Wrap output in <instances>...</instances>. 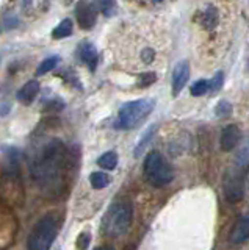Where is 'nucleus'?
<instances>
[{
	"label": "nucleus",
	"instance_id": "1",
	"mask_svg": "<svg viewBox=\"0 0 249 250\" xmlns=\"http://www.w3.org/2000/svg\"><path fill=\"white\" fill-rule=\"evenodd\" d=\"M68 156L63 141L58 138L44 139L28 158V169L35 183L47 194H58L65 185Z\"/></svg>",
	"mask_w": 249,
	"mask_h": 250
},
{
	"label": "nucleus",
	"instance_id": "2",
	"mask_svg": "<svg viewBox=\"0 0 249 250\" xmlns=\"http://www.w3.org/2000/svg\"><path fill=\"white\" fill-rule=\"evenodd\" d=\"M60 230V216L47 213L38 221L28 234V250H49Z\"/></svg>",
	"mask_w": 249,
	"mask_h": 250
},
{
	"label": "nucleus",
	"instance_id": "3",
	"mask_svg": "<svg viewBox=\"0 0 249 250\" xmlns=\"http://www.w3.org/2000/svg\"><path fill=\"white\" fill-rule=\"evenodd\" d=\"M155 102L152 99H139L134 102H126L118 111V121L114 127L121 130H134L139 127L154 111Z\"/></svg>",
	"mask_w": 249,
	"mask_h": 250
},
{
	"label": "nucleus",
	"instance_id": "4",
	"mask_svg": "<svg viewBox=\"0 0 249 250\" xmlns=\"http://www.w3.org/2000/svg\"><path fill=\"white\" fill-rule=\"evenodd\" d=\"M132 217H134V208L129 200H118L108 208L107 214L104 217L102 229L104 233L108 236L118 238L124 234L132 224Z\"/></svg>",
	"mask_w": 249,
	"mask_h": 250
},
{
	"label": "nucleus",
	"instance_id": "5",
	"mask_svg": "<svg viewBox=\"0 0 249 250\" xmlns=\"http://www.w3.org/2000/svg\"><path fill=\"white\" fill-rule=\"evenodd\" d=\"M144 175L154 186H166L173 182L174 169L160 152L152 150L144 160Z\"/></svg>",
	"mask_w": 249,
	"mask_h": 250
},
{
	"label": "nucleus",
	"instance_id": "6",
	"mask_svg": "<svg viewBox=\"0 0 249 250\" xmlns=\"http://www.w3.org/2000/svg\"><path fill=\"white\" fill-rule=\"evenodd\" d=\"M224 195L226 200L237 203L245 195V178L238 170H229L224 175Z\"/></svg>",
	"mask_w": 249,
	"mask_h": 250
},
{
	"label": "nucleus",
	"instance_id": "7",
	"mask_svg": "<svg viewBox=\"0 0 249 250\" xmlns=\"http://www.w3.org/2000/svg\"><path fill=\"white\" fill-rule=\"evenodd\" d=\"M75 19L82 30H91L97 21L96 5L91 2H79L75 6Z\"/></svg>",
	"mask_w": 249,
	"mask_h": 250
},
{
	"label": "nucleus",
	"instance_id": "8",
	"mask_svg": "<svg viewBox=\"0 0 249 250\" xmlns=\"http://www.w3.org/2000/svg\"><path fill=\"white\" fill-rule=\"evenodd\" d=\"M190 80V64L188 61H179L177 64L174 66V70H173V96L177 97L179 94L182 92V89L186 86Z\"/></svg>",
	"mask_w": 249,
	"mask_h": 250
},
{
	"label": "nucleus",
	"instance_id": "9",
	"mask_svg": "<svg viewBox=\"0 0 249 250\" xmlns=\"http://www.w3.org/2000/svg\"><path fill=\"white\" fill-rule=\"evenodd\" d=\"M196 22L202 27V30L205 31H215L221 22L220 11L216 10L215 5H208L204 10L198 11L196 14Z\"/></svg>",
	"mask_w": 249,
	"mask_h": 250
},
{
	"label": "nucleus",
	"instance_id": "10",
	"mask_svg": "<svg viewBox=\"0 0 249 250\" xmlns=\"http://www.w3.org/2000/svg\"><path fill=\"white\" fill-rule=\"evenodd\" d=\"M240 138H241V131L237 125H227V127H224L220 139L221 150L229 152L232 148H235L237 144L240 143Z\"/></svg>",
	"mask_w": 249,
	"mask_h": 250
},
{
	"label": "nucleus",
	"instance_id": "11",
	"mask_svg": "<svg viewBox=\"0 0 249 250\" xmlns=\"http://www.w3.org/2000/svg\"><path fill=\"white\" fill-rule=\"evenodd\" d=\"M79 57L85 64L88 66V69L94 72L97 67V62H99V53H97V49L94 47V44H91L90 41H83L79 45Z\"/></svg>",
	"mask_w": 249,
	"mask_h": 250
},
{
	"label": "nucleus",
	"instance_id": "12",
	"mask_svg": "<svg viewBox=\"0 0 249 250\" xmlns=\"http://www.w3.org/2000/svg\"><path fill=\"white\" fill-rule=\"evenodd\" d=\"M249 241V216L240 217L230 231V242L235 246L245 244Z\"/></svg>",
	"mask_w": 249,
	"mask_h": 250
},
{
	"label": "nucleus",
	"instance_id": "13",
	"mask_svg": "<svg viewBox=\"0 0 249 250\" xmlns=\"http://www.w3.org/2000/svg\"><path fill=\"white\" fill-rule=\"evenodd\" d=\"M38 92H40V83H38V80H28L16 92V99L22 105H32L38 96Z\"/></svg>",
	"mask_w": 249,
	"mask_h": 250
},
{
	"label": "nucleus",
	"instance_id": "14",
	"mask_svg": "<svg viewBox=\"0 0 249 250\" xmlns=\"http://www.w3.org/2000/svg\"><path fill=\"white\" fill-rule=\"evenodd\" d=\"M72 30H74L72 21L71 19H63L55 28L52 30V38L53 39H65V38L72 35Z\"/></svg>",
	"mask_w": 249,
	"mask_h": 250
},
{
	"label": "nucleus",
	"instance_id": "15",
	"mask_svg": "<svg viewBox=\"0 0 249 250\" xmlns=\"http://www.w3.org/2000/svg\"><path fill=\"white\" fill-rule=\"evenodd\" d=\"M58 62H60V57H58V55H52V57L44 58L40 62V66L36 67V75L41 77V75H45V74L52 72V70L57 67Z\"/></svg>",
	"mask_w": 249,
	"mask_h": 250
},
{
	"label": "nucleus",
	"instance_id": "16",
	"mask_svg": "<svg viewBox=\"0 0 249 250\" xmlns=\"http://www.w3.org/2000/svg\"><path fill=\"white\" fill-rule=\"evenodd\" d=\"M155 130H157V127H155V125H152V127H149V128H147V130L144 131V135L141 136V139H139V143H138L136 147H135V152H134L135 158H138V156L144 152V148H146L147 146H149V143H151L152 138H154V135H155Z\"/></svg>",
	"mask_w": 249,
	"mask_h": 250
},
{
	"label": "nucleus",
	"instance_id": "17",
	"mask_svg": "<svg viewBox=\"0 0 249 250\" xmlns=\"http://www.w3.org/2000/svg\"><path fill=\"white\" fill-rule=\"evenodd\" d=\"M97 164L105 170H113L116 166H118V153L107 152L104 155H100L97 158Z\"/></svg>",
	"mask_w": 249,
	"mask_h": 250
},
{
	"label": "nucleus",
	"instance_id": "18",
	"mask_svg": "<svg viewBox=\"0 0 249 250\" xmlns=\"http://www.w3.org/2000/svg\"><path fill=\"white\" fill-rule=\"evenodd\" d=\"M90 183L94 189H104L108 185H110V177L104 172H92L90 175Z\"/></svg>",
	"mask_w": 249,
	"mask_h": 250
},
{
	"label": "nucleus",
	"instance_id": "19",
	"mask_svg": "<svg viewBox=\"0 0 249 250\" xmlns=\"http://www.w3.org/2000/svg\"><path fill=\"white\" fill-rule=\"evenodd\" d=\"M208 91H210V83H208V80H204V78H201V80L194 82L191 84V88H190L191 96H194V97H202Z\"/></svg>",
	"mask_w": 249,
	"mask_h": 250
},
{
	"label": "nucleus",
	"instance_id": "20",
	"mask_svg": "<svg viewBox=\"0 0 249 250\" xmlns=\"http://www.w3.org/2000/svg\"><path fill=\"white\" fill-rule=\"evenodd\" d=\"M233 108H232V104L227 100H220L215 106V114L216 117H220V119H227V117L232 114Z\"/></svg>",
	"mask_w": 249,
	"mask_h": 250
},
{
	"label": "nucleus",
	"instance_id": "21",
	"mask_svg": "<svg viewBox=\"0 0 249 250\" xmlns=\"http://www.w3.org/2000/svg\"><path fill=\"white\" fill-rule=\"evenodd\" d=\"M235 160H237V164L240 167H245L249 164V139L245 141V144L240 147V150L237 152Z\"/></svg>",
	"mask_w": 249,
	"mask_h": 250
},
{
	"label": "nucleus",
	"instance_id": "22",
	"mask_svg": "<svg viewBox=\"0 0 249 250\" xmlns=\"http://www.w3.org/2000/svg\"><path fill=\"white\" fill-rule=\"evenodd\" d=\"M155 82H157V74L155 72H139L136 78V84L139 88H147Z\"/></svg>",
	"mask_w": 249,
	"mask_h": 250
},
{
	"label": "nucleus",
	"instance_id": "23",
	"mask_svg": "<svg viewBox=\"0 0 249 250\" xmlns=\"http://www.w3.org/2000/svg\"><path fill=\"white\" fill-rule=\"evenodd\" d=\"M210 83V91H212L213 94L220 92L223 84H224V72L223 70H218V72H215V75L212 77V80L208 82Z\"/></svg>",
	"mask_w": 249,
	"mask_h": 250
},
{
	"label": "nucleus",
	"instance_id": "24",
	"mask_svg": "<svg viewBox=\"0 0 249 250\" xmlns=\"http://www.w3.org/2000/svg\"><path fill=\"white\" fill-rule=\"evenodd\" d=\"M3 25L6 30H13L19 27V18L13 11H8L3 14Z\"/></svg>",
	"mask_w": 249,
	"mask_h": 250
},
{
	"label": "nucleus",
	"instance_id": "25",
	"mask_svg": "<svg viewBox=\"0 0 249 250\" xmlns=\"http://www.w3.org/2000/svg\"><path fill=\"white\" fill-rule=\"evenodd\" d=\"M97 6L100 8V11H102L104 16H107V18H110V16H113L116 13V8H118V5H116V2H112V0H105V2H99Z\"/></svg>",
	"mask_w": 249,
	"mask_h": 250
},
{
	"label": "nucleus",
	"instance_id": "26",
	"mask_svg": "<svg viewBox=\"0 0 249 250\" xmlns=\"http://www.w3.org/2000/svg\"><path fill=\"white\" fill-rule=\"evenodd\" d=\"M90 242H91V233L90 231H82L79 236H77L75 247L79 250H87L90 247Z\"/></svg>",
	"mask_w": 249,
	"mask_h": 250
},
{
	"label": "nucleus",
	"instance_id": "27",
	"mask_svg": "<svg viewBox=\"0 0 249 250\" xmlns=\"http://www.w3.org/2000/svg\"><path fill=\"white\" fill-rule=\"evenodd\" d=\"M63 108H65V104H63V100H60V99H52L49 100V104H45L44 106L45 111H61Z\"/></svg>",
	"mask_w": 249,
	"mask_h": 250
},
{
	"label": "nucleus",
	"instance_id": "28",
	"mask_svg": "<svg viewBox=\"0 0 249 250\" xmlns=\"http://www.w3.org/2000/svg\"><path fill=\"white\" fill-rule=\"evenodd\" d=\"M8 109H10L8 105H2V106H0V116H6V114H8Z\"/></svg>",
	"mask_w": 249,
	"mask_h": 250
},
{
	"label": "nucleus",
	"instance_id": "29",
	"mask_svg": "<svg viewBox=\"0 0 249 250\" xmlns=\"http://www.w3.org/2000/svg\"><path fill=\"white\" fill-rule=\"evenodd\" d=\"M96 250H113L112 247H97Z\"/></svg>",
	"mask_w": 249,
	"mask_h": 250
}]
</instances>
